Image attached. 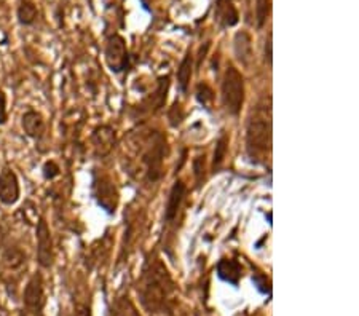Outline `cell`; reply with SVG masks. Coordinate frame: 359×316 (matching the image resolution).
<instances>
[{
  "mask_svg": "<svg viewBox=\"0 0 359 316\" xmlns=\"http://www.w3.org/2000/svg\"><path fill=\"white\" fill-rule=\"evenodd\" d=\"M142 4H144V7L147 8V0H142Z\"/></svg>",
  "mask_w": 359,
  "mask_h": 316,
  "instance_id": "obj_30",
  "label": "cell"
},
{
  "mask_svg": "<svg viewBox=\"0 0 359 316\" xmlns=\"http://www.w3.org/2000/svg\"><path fill=\"white\" fill-rule=\"evenodd\" d=\"M37 238V263L45 270H50L55 263V243L51 237V230L45 217H39L36 224Z\"/></svg>",
  "mask_w": 359,
  "mask_h": 316,
  "instance_id": "obj_9",
  "label": "cell"
},
{
  "mask_svg": "<svg viewBox=\"0 0 359 316\" xmlns=\"http://www.w3.org/2000/svg\"><path fill=\"white\" fill-rule=\"evenodd\" d=\"M139 302L149 313H172L177 303V287L170 270L158 256L150 254L137 280Z\"/></svg>",
  "mask_w": 359,
  "mask_h": 316,
  "instance_id": "obj_1",
  "label": "cell"
},
{
  "mask_svg": "<svg viewBox=\"0 0 359 316\" xmlns=\"http://www.w3.org/2000/svg\"><path fill=\"white\" fill-rule=\"evenodd\" d=\"M214 20L222 29L235 27L240 22L238 8L233 2H216L214 5Z\"/></svg>",
  "mask_w": 359,
  "mask_h": 316,
  "instance_id": "obj_14",
  "label": "cell"
},
{
  "mask_svg": "<svg viewBox=\"0 0 359 316\" xmlns=\"http://www.w3.org/2000/svg\"><path fill=\"white\" fill-rule=\"evenodd\" d=\"M246 152L254 163H265L271 152V99L262 97L246 125Z\"/></svg>",
  "mask_w": 359,
  "mask_h": 316,
  "instance_id": "obj_3",
  "label": "cell"
},
{
  "mask_svg": "<svg viewBox=\"0 0 359 316\" xmlns=\"http://www.w3.org/2000/svg\"><path fill=\"white\" fill-rule=\"evenodd\" d=\"M222 106L229 115H240L243 104H245V78L241 72L233 66H227L224 72L221 86Z\"/></svg>",
  "mask_w": 359,
  "mask_h": 316,
  "instance_id": "obj_4",
  "label": "cell"
},
{
  "mask_svg": "<svg viewBox=\"0 0 359 316\" xmlns=\"http://www.w3.org/2000/svg\"><path fill=\"white\" fill-rule=\"evenodd\" d=\"M104 60H106L107 67L114 74H121L128 69V47H126V40L120 34L114 32L111 36H107L106 45H104Z\"/></svg>",
  "mask_w": 359,
  "mask_h": 316,
  "instance_id": "obj_6",
  "label": "cell"
},
{
  "mask_svg": "<svg viewBox=\"0 0 359 316\" xmlns=\"http://www.w3.org/2000/svg\"><path fill=\"white\" fill-rule=\"evenodd\" d=\"M22 303L29 315L32 316H43L45 310V283L42 273L37 272L29 278L27 284L22 291Z\"/></svg>",
  "mask_w": 359,
  "mask_h": 316,
  "instance_id": "obj_7",
  "label": "cell"
},
{
  "mask_svg": "<svg viewBox=\"0 0 359 316\" xmlns=\"http://www.w3.org/2000/svg\"><path fill=\"white\" fill-rule=\"evenodd\" d=\"M91 197L95 198L97 206L106 211L109 216L117 212L120 203L118 188L107 172L93 170L91 172Z\"/></svg>",
  "mask_w": 359,
  "mask_h": 316,
  "instance_id": "obj_5",
  "label": "cell"
},
{
  "mask_svg": "<svg viewBox=\"0 0 359 316\" xmlns=\"http://www.w3.org/2000/svg\"><path fill=\"white\" fill-rule=\"evenodd\" d=\"M252 281H254V284H256L257 289L262 292V294H270V291H271L270 281L267 280V277H265V275L259 273V272L254 273L252 275Z\"/></svg>",
  "mask_w": 359,
  "mask_h": 316,
  "instance_id": "obj_25",
  "label": "cell"
},
{
  "mask_svg": "<svg viewBox=\"0 0 359 316\" xmlns=\"http://www.w3.org/2000/svg\"><path fill=\"white\" fill-rule=\"evenodd\" d=\"M74 316H93L90 303H86V302H77V303H75Z\"/></svg>",
  "mask_w": 359,
  "mask_h": 316,
  "instance_id": "obj_28",
  "label": "cell"
},
{
  "mask_svg": "<svg viewBox=\"0 0 359 316\" xmlns=\"http://www.w3.org/2000/svg\"><path fill=\"white\" fill-rule=\"evenodd\" d=\"M111 316H141V315H139L135 303H133L128 297H120L114 303V310L111 312Z\"/></svg>",
  "mask_w": 359,
  "mask_h": 316,
  "instance_id": "obj_19",
  "label": "cell"
},
{
  "mask_svg": "<svg viewBox=\"0 0 359 316\" xmlns=\"http://www.w3.org/2000/svg\"><path fill=\"white\" fill-rule=\"evenodd\" d=\"M21 198L20 177L13 168L4 166L0 171V203L4 206H15Z\"/></svg>",
  "mask_w": 359,
  "mask_h": 316,
  "instance_id": "obj_10",
  "label": "cell"
},
{
  "mask_svg": "<svg viewBox=\"0 0 359 316\" xmlns=\"http://www.w3.org/2000/svg\"><path fill=\"white\" fill-rule=\"evenodd\" d=\"M182 120H184V111H182L181 104L176 102L175 107L170 111V122L172 126H177V125H181Z\"/></svg>",
  "mask_w": 359,
  "mask_h": 316,
  "instance_id": "obj_26",
  "label": "cell"
},
{
  "mask_svg": "<svg viewBox=\"0 0 359 316\" xmlns=\"http://www.w3.org/2000/svg\"><path fill=\"white\" fill-rule=\"evenodd\" d=\"M233 51L236 61L243 66H249L252 60V39L246 31H238L233 39Z\"/></svg>",
  "mask_w": 359,
  "mask_h": 316,
  "instance_id": "obj_15",
  "label": "cell"
},
{
  "mask_svg": "<svg viewBox=\"0 0 359 316\" xmlns=\"http://www.w3.org/2000/svg\"><path fill=\"white\" fill-rule=\"evenodd\" d=\"M195 97L203 107L210 109L212 106V101H214V91L210 85L201 82V83H198V86H196Z\"/></svg>",
  "mask_w": 359,
  "mask_h": 316,
  "instance_id": "obj_22",
  "label": "cell"
},
{
  "mask_svg": "<svg viewBox=\"0 0 359 316\" xmlns=\"http://www.w3.org/2000/svg\"><path fill=\"white\" fill-rule=\"evenodd\" d=\"M194 170H195V177L196 181L201 182L205 179V157H196V160L194 162Z\"/></svg>",
  "mask_w": 359,
  "mask_h": 316,
  "instance_id": "obj_27",
  "label": "cell"
},
{
  "mask_svg": "<svg viewBox=\"0 0 359 316\" xmlns=\"http://www.w3.org/2000/svg\"><path fill=\"white\" fill-rule=\"evenodd\" d=\"M8 123V101L7 93L0 88V126H5Z\"/></svg>",
  "mask_w": 359,
  "mask_h": 316,
  "instance_id": "obj_24",
  "label": "cell"
},
{
  "mask_svg": "<svg viewBox=\"0 0 359 316\" xmlns=\"http://www.w3.org/2000/svg\"><path fill=\"white\" fill-rule=\"evenodd\" d=\"M271 11V0H256V10H254V16H256V27L262 29L267 22Z\"/></svg>",
  "mask_w": 359,
  "mask_h": 316,
  "instance_id": "obj_21",
  "label": "cell"
},
{
  "mask_svg": "<svg viewBox=\"0 0 359 316\" xmlns=\"http://www.w3.org/2000/svg\"><path fill=\"white\" fill-rule=\"evenodd\" d=\"M271 32H269V37L265 40V62H267L269 66H271V61H273V53H271V48H273V45H271Z\"/></svg>",
  "mask_w": 359,
  "mask_h": 316,
  "instance_id": "obj_29",
  "label": "cell"
},
{
  "mask_svg": "<svg viewBox=\"0 0 359 316\" xmlns=\"http://www.w3.org/2000/svg\"><path fill=\"white\" fill-rule=\"evenodd\" d=\"M90 142L96 157H107L114 151L115 142H117V135L115 130L109 125H100L93 130L90 136Z\"/></svg>",
  "mask_w": 359,
  "mask_h": 316,
  "instance_id": "obj_12",
  "label": "cell"
},
{
  "mask_svg": "<svg viewBox=\"0 0 359 316\" xmlns=\"http://www.w3.org/2000/svg\"><path fill=\"white\" fill-rule=\"evenodd\" d=\"M216 270L217 277L225 281V283H229L231 286H238L243 277V268L240 266V262L233 261V259H221V261L217 262Z\"/></svg>",
  "mask_w": 359,
  "mask_h": 316,
  "instance_id": "obj_16",
  "label": "cell"
},
{
  "mask_svg": "<svg viewBox=\"0 0 359 316\" xmlns=\"http://www.w3.org/2000/svg\"><path fill=\"white\" fill-rule=\"evenodd\" d=\"M61 174V166L55 160H46L42 166V176L45 181H53Z\"/></svg>",
  "mask_w": 359,
  "mask_h": 316,
  "instance_id": "obj_23",
  "label": "cell"
},
{
  "mask_svg": "<svg viewBox=\"0 0 359 316\" xmlns=\"http://www.w3.org/2000/svg\"><path fill=\"white\" fill-rule=\"evenodd\" d=\"M229 151V137L227 135H222L216 142V151H214V158H212V168L214 171L221 168L225 162V157H227Z\"/></svg>",
  "mask_w": 359,
  "mask_h": 316,
  "instance_id": "obj_20",
  "label": "cell"
},
{
  "mask_svg": "<svg viewBox=\"0 0 359 316\" xmlns=\"http://www.w3.org/2000/svg\"><path fill=\"white\" fill-rule=\"evenodd\" d=\"M21 126L25 135L36 142H40L46 136L45 117L39 111H36V109H27L21 115Z\"/></svg>",
  "mask_w": 359,
  "mask_h": 316,
  "instance_id": "obj_13",
  "label": "cell"
},
{
  "mask_svg": "<svg viewBox=\"0 0 359 316\" xmlns=\"http://www.w3.org/2000/svg\"><path fill=\"white\" fill-rule=\"evenodd\" d=\"M192 69H194V56L192 53H189L184 56V60L181 61L177 69V90L181 91L182 95H187L189 91V85H190V78H192Z\"/></svg>",
  "mask_w": 359,
  "mask_h": 316,
  "instance_id": "obj_18",
  "label": "cell"
},
{
  "mask_svg": "<svg viewBox=\"0 0 359 316\" xmlns=\"http://www.w3.org/2000/svg\"><path fill=\"white\" fill-rule=\"evenodd\" d=\"M16 20L21 26L31 27L39 20V8L34 0H21L18 8H16Z\"/></svg>",
  "mask_w": 359,
  "mask_h": 316,
  "instance_id": "obj_17",
  "label": "cell"
},
{
  "mask_svg": "<svg viewBox=\"0 0 359 316\" xmlns=\"http://www.w3.org/2000/svg\"><path fill=\"white\" fill-rule=\"evenodd\" d=\"M26 262H27L26 252L21 249V246L18 243H15V241H8V243L2 245V249H0V266H2L8 280H11V283H15L13 275H18L20 278L21 272L26 268Z\"/></svg>",
  "mask_w": 359,
  "mask_h": 316,
  "instance_id": "obj_8",
  "label": "cell"
},
{
  "mask_svg": "<svg viewBox=\"0 0 359 316\" xmlns=\"http://www.w3.org/2000/svg\"><path fill=\"white\" fill-rule=\"evenodd\" d=\"M130 165L126 171L141 177L147 184H157L163 176V163L168 151L166 136L157 130L141 131L130 137Z\"/></svg>",
  "mask_w": 359,
  "mask_h": 316,
  "instance_id": "obj_2",
  "label": "cell"
},
{
  "mask_svg": "<svg viewBox=\"0 0 359 316\" xmlns=\"http://www.w3.org/2000/svg\"><path fill=\"white\" fill-rule=\"evenodd\" d=\"M187 192H189V188H187V186H185L184 181L179 179L172 184L170 195H168L166 208H165V217H163L165 226H168V227L175 226L179 212L182 211V206H184L185 197H187Z\"/></svg>",
  "mask_w": 359,
  "mask_h": 316,
  "instance_id": "obj_11",
  "label": "cell"
}]
</instances>
